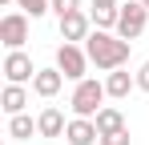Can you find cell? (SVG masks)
<instances>
[{
    "label": "cell",
    "instance_id": "cell-10",
    "mask_svg": "<svg viewBox=\"0 0 149 145\" xmlns=\"http://www.w3.org/2000/svg\"><path fill=\"white\" fill-rule=\"evenodd\" d=\"M28 101H32V85H4V93H0V109L8 113V117H16V113H24Z\"/></svg>",
    "mask_w": 149,
    "mask_h": 145
},
{
    "label": "cell",
    "instance_id": "cell-11",
    "mask_svg": "<svg viewBox=\"0 0 149 145\" xmlns=\"http://www.w3.org/2000/svg\"><path fill=\"white\" fill-rule=\"evenodd\" d=\"M65 129H69V121H65V113L56 105H45L36 113V133L40 137H65Z\"/></svg>",
    "mask_w": 149,
    "mask_h": 145
},
{
    "label": "cell",
    "instance_id": "cell-12",
    "mask_svg": "<svg viewBox=\"0 0 149 145\" xmlns=\"http://www.w3.org/2000/svg\"><path fill=\"white\" fill-rule=\"evenodd\" d=\"M133 89H137V72H125V69L105 72V93H109V101H125Z\"/></svg>",
    "mask_w": 149,
    "mask_h": 145
},
{
    "label": "cell",
    "instance_id": "cell-13",
    "mask_svg": "<svg viewBox=\"0 0 149 145\" xmlns=\"http://www.w3.org/2000/svg\"><path fill=\"white\" fill-rule=\"evenodd\" d=\"M97 129H101V137H109V133H121V129H129V125H125V113H121V105H105V109H101L97 117Z\"/></svg>",
    "mask_w": 149,
    "mask_h": 145
},
{
    "label": "cell",
    "instance_id": "cell-4",
    "mask_svg": "<svg viewBox=\"0 0 149 145\" xmlns=\"http://www.w3.org/2000/svg\"><path fill=\"white\" fill-rule=\"evenodd\" d=\"M145 24H149V8L141 0H129V4H121V16H117V28H113V32L133 45V40L145 32Z\"/></svg>",
    "mask_w": 149,
    "mask_h": 145
},
{
    "label": "cell",
    "instance_id": "cell-7",
    "mask_svg": "<svg viewBox=\"0 0 149 145\" xmlns=\"http://www.w3.org/2000/svg\"><path fill=\"white\" fill-rule=\"evenodd\" d=\"M89 32H93V16H89V12H69V16H61V40L85 45Z\"/></svg>",
    "mask_w": 149,
    "mask_h": 145
},
{
    "label": "cell",
    "instance_id": "cell-16",
    "mask_svg": "<svg viewBox=\"0 0 149 145\" xmlns=\"http://www.w3.org/2000/svg\"><path fill=\"white\" fill-rule=\"evenodd\" d=\"M12 8H20V12H28L32 20H40L45 12H52V0H16Z\"/></svg>",
    "mask_w": 149,
    "mask_h": 145
},
{
    "label": "cell",
    "instance_id": "cell-6",
    "mask_svg": "<svg viewBox=\"0 0 149 145\" xmlns=\"http://www.w3.org/2000/svg\"><path fill=\"white\" fill-rule=\"evenodd\" d=\"M0 72H4V81H8V85H32V77H36V65H32V56H28L24 48H12V52L4 56Z\"/></svg>",
    "mask_w": 149,
    "mask_h": 145
},
{
    "label": "cell",
    "instance_id": "cell-8",
    "mask_svg": "<svg viewBox=\"0 0 149 145\" xmlns=\"http://www.w3.org/2000/svg\"><path fill=\"white\" fill-rule=\"evenodd\" d=\"M65 141L69 145H101V129L93 117H73L65 129Z\"/></svg>",
    "mask_w": 149,
    "mask_h": 145
},
{
    "label": "cell",
    "instance_id": "cell-2",
    "mask_svg": "<svg viewBox=\"0 0 149 145\" xmlns=\"http://www.w3.org/2000/svg\"><path fill=\"white\" fill-rule=\"evenodd\" d=\"M105 101H109V93H105V81H97V77H85V81H77V85H73L69 109H73V117H97L101 109H105Z\"/></svg>",
    "mask_w": 149,
    "mask_h": 145
},
{
    "label": "cell",
    "instance_id": "cell-18",
    "mask_svg": "<svg viewBox=\"0 0 149 145\" xmlns=\"http://www.w3.org/2000/svg\"><path fill=\"white\" fill-rule=\"evenodd\" d=\"M101 145H133V137H129V129H121V133H109V137H101Z\"/></svg>",
    "mask_w": 149,
    "mask_h": 145
},
{
    "label": "cell",
    "instance_id": "cell-9",
    "mask_svg": "<svg viewBox=\"0 0 149 145\" xmlns=\"http://www.w3.org/2000/svg\"><path fill=\"white\" fill-rule=\"evenodd\" d=\"M61 89H65V72L56 69V65H49V69H36V77H32V93H36V97L52 101Z\"/></svg>",
    "mask_w": 149,
    "mask_h": 145
},
{
    "label": "cell",
    "instance_id": "cell-21",
    "mask_svg": "<svg viewBox=\"0 0 149 145\" xmlns=\"http://www.w3.org/2000/svg\"><path fill=\"white\" fill-rule=\"evenodd\" d=\"M141 4H145V8H149V0H141Z\"/></svg>",
    "mask_w": 149,
    "mask_h": 145
},
{
    "label": "cell",
    "instance_id": "cell-17",
    "mask_svg": "<svg viewBox=\"0 0 149 145\" xmlns=\"http://www.w3.org/2000/svg\"><path fill=\"white\" fill-rule=\"evenodd\" d=\"M52 12H56V20L69 12H81V0H52Z\"/></svg>",
    "mask_w": 149,
    "mask_h": 145
},
{
    "label": "cell",
    "instance_id": "cell-1",
    "mask_svg": "<svg viewBox=\"0 0 149 145\" xmlns=\"http://www.w3.org/2000/svg\"><path fill=\"white\" fill-rule=\"evenodd\" d=\"M85 52H89V61L97 65V72H113V69H125V65H129L133 45L121 40L117 32H109V28H93L89 40H85Z\"/></svg>",
    "mask_w": 149,
    "mask_h": 145
},
{
    "label": "cell",
    "instance_id": "cell-3",
    "mask_svg": "<svg viewBox=\"0 0 149 145\" xmlns=\"http://www.w3.org/2000/svg\"><path fill=\"white\" fill-rule=\"evenodd\" d=\"M89 65H93V61H89V52H85V45H69V40H65V45L56 48V69L65 72V81H85V77H89Z\"/></svg>",
    "mask_w": 149,
    "mask_h": 145
},
{
    "label": "cell",
    "instance_id": "cell-5",
    "mask_svg": "<svg viewBox=\"0 0 149 145\" xmlns=\"http://www.w3.org/2000/svg\"><path fill=\"white\" fill-rule=\"evenodd\" d=\"M28 20H32V16H28V12H20V8H16V12H8V16L0 20V45L8 48V52L28 45V32H32V28H28Z\"/></svg>",
    "mask_w": 149,
    "mask_h": 145
},
{
    "label": "cell",
    "instance_id": "cell-14",
    "mask_svg": "<svg viewBox=\"0 0 149 145\" xmlns=\"http://www.w3.org/2000/svg\"><path fill=\"white\" fill-rule=\"evenodd\" d=\"M89 16H93V28H117V16H121V4H93L89 8Z\"/></svg>",
    "mask_w": 149,
    "mask_h": 145
},
{
    "label": "cell",
    "instance_id": "cell-19",
    "mask_svg": "<svg viewBox=\"0 0 149 145\" xmlns=\"http://www.w3.org/2000/svg\"><path fill=\"white\" fill-rule=\"evenodd\" d=\"M137 89L149 93V61H141V69H137Z\"/></svg>",
    "mask_w": 149,
    "mask_h": 145
},
{
    "label": "cell",
    "instance_id": "cell-15",
    "mask_svg": "<svg viewBox=\"0 0 149 145\" xmlns=\"http://www.w3.org/2000/svg\"><path fill=\"white\" fill-rule=\"evenodd\" d=\"M36 133V121L28 117V113H16V117H8V137L12 141H28Z\"/></svg>",
    "mask_w": 149,
    "mask_h": 145
},
{
    "label": "cell",
    "instance_id": "cell-20",
    "mask_svg": "<svg viewBox=\"0 0 149 145\" xmlns=\"http://www.w3.org/2000/svg\"><path fill=\"white\" fill-rule=\"evenodd\" d=\"M93 4H121V0H93Z\"/></svg>",
    "mask_w": 149,
    "mask_h": 145
}]
</instances>
